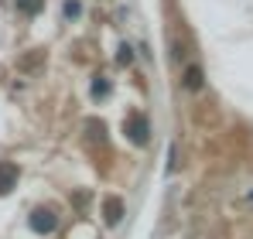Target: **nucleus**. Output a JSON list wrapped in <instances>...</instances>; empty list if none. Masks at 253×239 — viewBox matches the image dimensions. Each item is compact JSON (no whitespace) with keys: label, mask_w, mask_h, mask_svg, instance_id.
I'll list each match as a JSON object with an SVG mask.
<instances>
[{"label":"nucleus","mask_w":253,"mask_h":239,"mask_svg":"<svg viewBox=\"0 0 253 239\" xmlns=\"http://www.w3.org/2000/svg\"><path fill=\"white\" fill-rule=\"evenodd\" d=\"M126 137H130L133 144H147V140H151V126H147V120L133 113V117L126 120Z\"/></svg>","instance_id":"nucleus-2"},{"label":"nucleus","mask_w":253,"mask_h":239,"mask_svg":"<svg viewBox=\"0 0 253 239\" xmlns=\"http://www.w3.org/2000/svg\"><path fill=\"white\" fill-rule=\"evenodd\" d=\"M185 85H188V89H199V85H202V72H199V69H188V79H185Z\"/></svg>","instance_id":"nucleus-6"},{"label":"nucleus","mask_w":253,"mask_h":239,"mask_svg":"<svg viewBox=\"0 0 253 239\" xmlns=\"http://www.w3.org/2000/svg\"><path fill=\"white\" fill-rule=\"evenodd\" d=\"M28 226H31V229H35L38 236H51V233L58 229V215H55L51 208H38V212H31Z\"/></svg>","instance_id":"nucleus-1"},{"label":"nucleus","mask_w":253,"mask_h":239,"mask_svg":"<svg viewBox=\"0 0 253 239\" xmlns=\"http://www.w3.org/2000/svg\"><path fill=\"white\" fill-rule=\"evenodd\" d=\"M103 219H106V226H117V222L124 219V201L120 199H106V205H103Z\"/></svg>","instance_id":"nucleus-4"},{"label":"nucleus","mask_w":253,"mask_h":239,"mask_svg":"<svg viewBox=\"0 0 253 239\" xmlns=\"http://www.w3.org/2000/svg\"><path fill=\"white\" fill-rule=\"evenodd\" d=\"M65 14H69V17H76V14H79V3H76V0H69V3H65Z\"/></svg>","instance_id":"nucleus-8"},{"label":"nucleus","mask_w":253,"mask_h":239,"mask_svg":"<svg viewBox=\"0 0 253 239\" xmlns=\"http://www.w3.org/2000/svg\"><path fill=\"white\" fill-rule=\"evenodd\" d=\"M14 188H17V167L10 160H0V195H7Z\"/></svg>","instance_id":"nucleus-3"},{"label":"nucleus","mask_w":253,"mask_h":239,"mask_svg":"<svg viewBox=\"0 0 253 239\" xmlns=\"http://www.w3.org/2000/svg\"><path fill=\"white\" fill-rule=\"evenodd\" d=\"M106 89H110V85H106L103 79H96V82H92V92H96V96H106Z\"/></svg>","instance_id":"nucleus-7"},{"label":"nucleus","mask_w":253,"mask_h":239,"mask_svg":"<svg viewBox=\"0 0 253 239\" xmlns=\"http://www.w3.org/2000/svg\"><path fill=\"white\" fill-rule=\"evenodd\" d=\"M17 7H21L24 14H38V10L44 7V0H17Z\"/></svg>","instance_id":"nucleus-5"}]
</instances>
